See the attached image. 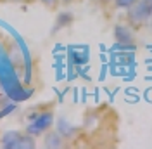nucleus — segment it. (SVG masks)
<instances>
[{"label": "nucleus", "mask_w": 152, "mask_h": 149, "mask_svg": "<svg viewBox=\"0 0 152 149\" xmlns=\"http://www.w3.org/2000/svg\"><path fill=\"white\" fill-rule=\"evenodd\" d=\"M71 23H73V14H69V12H62V14H59V18H57V23H56V26H54V31L64 28V26L71 24Z\"/></svg>", "instance_id": "0eeeda50"}, {"label": "nucleus", "mask_w": 152, "mask_h": 149, "mask_svg": "<svg viewBox=\"0 0 152 149\" xmlns=\"http://www.w3.org/2000/svg\"><path fill=\"white\" fill-rule=\"evenodd\" d=\"M114 38L118 44H123V45H132L135 42V35H133V30L130 28V24H116Z\"/></svg>", "instance_id": "39448f33"}, {"label": "nucleus", "mask_w": 152, "mask_h": 149, "mask_svg": "<svg viewBox=\"0 0 152 149\" xmlns=\"http://www.w3.org/2000/svg\"><path fill=\"white\" fill-rule=\"evenodd\" d=\"M40 2H42L47 9H52V10L57 9V7H59V4H61V0H40Z\"/></svg>", "instance_id": "1a4fd4ad"}, {"label": "nucleus", "mask_w": 152, "mask_h": 149, "mask_svg": "<svg viewBox=\"0 0 152 149\" xmlns=\"http://www.w3.org/2000/svg\"><path fill=\"white\" fill-rule=\"evenodd\" d=\"M61 2H64V4H71V2H75V0H61Z\"/></svg>", "instance_id": "f8f14e48"}, {"label": "nucleus", "mask_w": 152, "mask_h": 149, "mask_svg": "<svg viewBox=\"0 0 152 149\" xmlns=\"http://www.w3.org/2000/svg\"><path fill=\"white\" fill-rule=\"evenodd\" d=\"M52 125H54V111H38L37 118H33L29 121L24 132L37 137V135H42L47 130H50Z\"/></svg>", "instance_id": "7ed1b4c3"}, {"label": "nucleus", "mask_w": 152, "mask_h": 149, "mask_svg": "<svg viewBox=\"0 0 152 149\" xmlns=\"http://www.w3.org/2000/svg\"><path fill=\"white\" fill-rule=\"evenodd\" d=\"M43 148L47 149H61L64 148V137L57 130H47L43 137Z\"/></svg>", "instance_id": "423d86ee"}, {"label": "nucleus", "mask_w": 152, "mask_h": 149, "mask_svg": "<svg viewBox=\"0 0 152 149\" xmlns=\"http://www.w3.org/2000/svg\"><path fill=\"white\" fill-rule=\"evenodd\" d=\"M137 0H114V7L116 9H128L132 4H135Z\"/></svg>", "instance_id": "6e6552de"}, {"label": "nucleus", "mask_w": 152, "mask_h": 149, "mask_svg": "<svg viewBox=\"0 0 152 149\" xmlns=\"http://www.w3.org/2000/svg\"><path fill=\"white\" fill-rule=\"evenodd\" d=\"M0 2H2V0H0Z\"/></svg>", "instance_id": "ddd939ff"}, {"label": "nucleus", "mask_w": 152, "mask_h": 149, "mask_svg": "<svg viewBox=\"0 0 152 149\" xmlns=\"http://www.w3.org/2000/svg\"><path fill=\"white\" fill-rule=\"evenodd\" d=\"M56 130L64 137V140H71L75 139L76 135H78V127H75L71 121L67 120L66 116H61V118H57V123H56Z\"/></svg>", "instance_id": "20e7f679"}, {"label": "nucleus", "mask_w": 152, "mask_h": 149, "mask_svg": "<svg viewBox=\"0 0 152 149\" xmlns=\"http://www.w3.org/2000/svg\"><path fill=\"white\" fill-rule=\"evenodd\" d=\"M100 4H104V5H107V4H111V2H114V0H99Z\"/></svg>", "instance_id": "9b49d317"}, {"label": "nucleus", "mask_w": 152, "mask_h": 149, "mask_svg": "<svg viewBox=\"0 0 152 149\" xmlns=\"http://www.w3.org/2000/svg\"><path fill=\"white\" fill-rule=\"evenodd\" d=\"M2 148L4 149H33L37 146L35 137L29 135L26 132L19 130H9L2 135Z\"/></svg>", "instance_id": "f257e3e1"}, {"label": "nucleus", "mask_w": 152, "mask_h": 149, "mask_svg": "<svg viewBox=\"0 0 152 149\" xmlns=\"http://www.w3.org/2000/svg\"><path fill=\"white\" fill-rule=\"evenodd\" d=\"M2 2H24V4H33L35 0H2Z\"/></svg>", "instance_id": "9d476101"}, {"label": "nucleus", "mask_w": 152, "mask_h": 149, "mask_svg": "<svg viewBox=\"0 0 152 149\" xmlns=\"http://www.w3.org/2000/svg\"><path fill=\"white\" fill-rule=\"evenodd\" d=\"M151 19V9L147 0H137L126 9V21L132 28H142Z\"/></svg>", "instance_id": "f03ea898"}]
</instances>
